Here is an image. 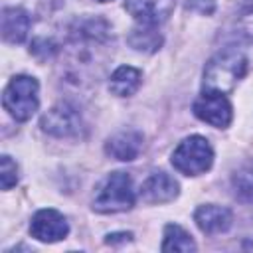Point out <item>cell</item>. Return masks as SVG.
Listing matches in <instances>:
<instances>
[{
	"mask_svg": "<svg viewBox=\"0 0 253 253\" xmlns=\"http://www.w3.org/2000/svg\"><path fill=\"white\" fill-rule=\"evenodd\" d=\"M247 71V57L237 49H223L215 53L204 67V91L229 93L243 79Z\"/></svg>",
	"mask_w": 253,
	"mask_h": 253,
	"instance_id": "obj_1",
	"label": "cell"
},
{
	"mask_svg": "<svg viewBox=\"0 0 253 253\" xmlns=\"http://www.w3.org/2000/svg\"><path fill=\"white\" fill-rule=\"evenodd\" d=\"M134 206V190H132V180L126 172H113L107 176L103 186L99 188L95 200H93V210L99 213H117V211H126Z\"/></svg>",
	"mask_w": 253,
	"mask_h": 253,
	"instance_id": "obj_2",
	"label": "cell"
},
{
	"mask_svg": "<svg viewBox=\"0 0 253 253\" xmlns=\"http://www.w3.org/2000/svg\"><path fill=\"white\" fill-rule=\"evenodd\" d=\"M38 91H40V85L34 77L16 75L10 79V83L4 89L2 105L16 121H28L38 111V105H40Z\"/></svg>",
	"mask_w": 253,
	"mask_h": 253,
	"instance_id": "obj_3",
	"label": "cell"
},
{
	"mask_svg": "<svg viewBox=\"0 0 253 253\" xmlns=\"http://www.w3.org/2000/svg\"><path fill=\"white\" fill-rule=\"evenodd\" d=\"M211 162H213V148L208 142V138L200 134L184 138L172 152V166L186 176L204 174L206 170H210Z\"/></svg>",
	"mask_w": 253,
	"mask_h": 253,
	"instance_id": "obj_4",
	"label": "cell"
},
{
	"mask_svg": "<svg viewBox=\"0 0 253 253\" xmlns=\"http://www.w3.org/2000/svg\"><path fill=\"white\" fill-rule=\"evenodd\" d=\"M194 115L215 126V128H225L231 123V103L227 101V97L223 93H215V91H204L196 101H194Z\"/></svg>",
	"mask_w": 253,
	"mask_h": 253,
	"instance_id": "obj_5",
	"label": "cell"
},
{
	"mask_svg": "<svg viewBox=\"0 0 253 253\" xmlns=\"http://www.w3.org/2000/svg\"><path fill=\"white\" fill-rule=\"evenodd\" d=\"M42 128L51 134V136H75L81 130V117L77 109L69 103H59L51 107L43 117H42Z\"/></svg>",
	"mask_w": 253,
	"mask_h": 253,
	"instance_id": "obj_6",
	"label": "cell"
},
{
	"mask_svg": "<svg viewBox=\"0 0 253 253\" xmlns=\"http://www.w3.org/2000/svg\"><path fill=\"white\" fill-rule=\"evenodd\" d=\"M30 233L38 241L55 243L69 233V225H67V219L57 210L43 208L34 213L32 223H30Z\"/></svg>",
	"mask_w": 253,
	"mask_h": 253,
	"instance_id": "obj_7",
	"label": "cell"
},
{
	"mask_svg": "<svg viewBox=\"0 0 253 253\" xmlns=\"http://www.w3.org/2000/svg\"><path fill=\"white\" fill-rule=\"evenodd\" d=\"M126 12L142 26H158L168 20L174 0H125Z\"/></svg>",
	"mask_w": 253,
	"mask_h": 253,
	"instance_id": "obj_8",
	"label": "cell"
},
{
	"mask_svg": "<svg viewBox=\"0 0 253 253\" xmlns=\"http://www.w3.org/2000/svg\"><path fill=\"white\" fill-rule=\"evenodd\" d=\"M178 196V182L166 172L150 174L140 186V198L146 204H166Z\"/></svg>",
	"mask_w": 253,
	"mask_h": 253,
	"instance_id": "obj_9",
	"label": "cell"
},
{
	"mask_svg": "<svg viewBox=\"0 0 253 253\" xmlns=\"http://www.w3.org/2000/svg\"><path fill=\"white\" fill-rule=\"evenodd\" d=\"M194 219H196V225L206 233V235H215V233H223L231 227V221H233V215L227 208L223 206H213V204H208V206H200L194 213Z\"/></svg>",
	"mask_w": 253,
	"mask_h": 253,
	"instance_id": "obj_10",
	"label": "cell"
},
{
	"mask_svg": "<svg viewBox=\"0 0 253 253\" xmlns=\"http://www.w3.org/2000/svg\"><path fill=\"white\" fill-rule=\"evenodd\" d=\"M142 150V134L136 130H123L113 134L107 144H105V152L115 158V160H123V162H130L138 156V152Z\"/></svg>",
	"mask_w": 253,
	"mask_h": 253,
	"instance_id": "obj_11",
	"label": "cell"
},
{
	"mask_svg": "<svg viewBox=\"0 0 253 253\" xmlns=\"http://www.w3.org/2000/svg\"><path fill=\"white\" fill-rule=\"evenodd\" d=\"M32 20L24 8H4L2 10V38L8 43H22L30 32Z\"/></svg>",
	"mask_w": 253,
	"mask_h": 253,
	"instance_id": "obj_12",
	"label": "cell"
},
{
	"mask_svg": "<svg viewBox=\"0 0 253 253\" xmlns=\"http://www.w3.org/2000/svg\"><path fill=\"white\" fill-rule=\"evenodd\" d=\"M140 81H142V73L136 67L121 65L119 69L113 71L109 79V91L117 97H130L140 87Z\"/></svg>",
	"mask_w": 253,
	"mask_h": 253,
	"instance_id": "obj_13",
	"label": "cell"
},
{
	"mask_svg": "<svg viewBox=\"0 0 253 253\" xmlns=\"http://www.w3.org/2000/svg\"><path fill=\"white\" fill-rule=\"evenodd\" d=\"M162 251H196V243L184 227L176 223H168L164 227Z\"/></svg>",
	"mask_w": 253,
	"mask_h": 253,
	"instance_id": "obj_14",
	"label": "cell"
},
{
	"mask_svg": "<svg viewBox=\"0 0 253 253\" xmlns=\"http://www.w3.org/2000/svg\"><path fill=\"white\" fill-rule=\"evenodd\" d=\"M128 43L138 49V51H146L152 53L162 45V36L154 30V26H142L138 24V28H134L128 36Z\"/></svg>",
	"mask_w": 253,
	"mask_h": 253,
	"instance_id": "obj_15",
	"label": "cell"
},
{
	"mask_svg": "<svg viewBox=\"0 0 253 253\" xmlns=\"http://www.w3.org/2000/svg\"><path fill=\"white\" fill-rule=\"evenodd\" d=\"M233 186L235 194L243 200L253 204V170H241L233 176Z\"/></svg>",
	"mask_w": 253,
	"mask_h": 253,
	"instance_id": "obj_16",
	"label": "cell"
},
{
	"mask_svg": "<svg viewBox=\"0 0 253 253\" xmlns=\"http://www.w3.org/2000/svg\"><path fill=\"white\" fill-rule=\"evenodd\" d=\"M0 182L2 190H10L18 182V166L10 156H2L0 160Z\"/></svg>",
	"mask_w": 253,
	"mask_h": 253,
	"instance_id": "obj_17",
	"label": "cell"
},
{
	"mask_svg": "<svg viewBox=\"0 0 253 253\" xmlns=\"http://www.w3.org/2000/svg\"><path fill=\"white\" fill-rule=\"evenodd\" d=\"M235 30H237V36H239L243 42L253 43V10H251V12H245V14L237 20Z\"/></svg>",
	"mask_w": 253,
	"mask_h": 253,
	"instance_id": "obj_18",
	"label": "cell"
},
{
	"mask_svg": "<svg viewBox=\"0 0 253 253\" xmlns=\"http://www.w3.org/2000/svg\"><path fill=\"white\" fill-rule=\"evenodd\" d=\"M186 8L190 12H198L202 16H211L215 12V0H188Z\"/></svg>",
	"mask_w": 253,
	"mask_h": 253,
	"instance_id": "obj_19",
	"label": "cell"
},
{
	"mask_svg": "<svg viewBox=\"0 0 253 253\" xmlns=\"http://www.w3.org/2000/svg\"><path fill=\"white\" fill-rule=\"evenodd\" d=\"M130 239H132V233L119 231V233H109V235H107V239H105V243L115 245V243H119V241H130Z\"/></svg>",
	"mask_w": 253,
	"mask_h": 253,
	"instance_id": "obj_20",
	"label": "cell"
},
{
	"mask_svg": "<svg viewBox=\"0 0 253 253\" xmlns=\"http://www.w3.org/2000/svg\"><path fill=\"white\" fill-rule=\"evenodd\" d=\"M97 2H109V0H97Z\"/></svg>",
	"mask_w": 253,
	"mask_h": 253,
	"instance_id": "obj_21",
	"label": "cell"
}]
</instances>
